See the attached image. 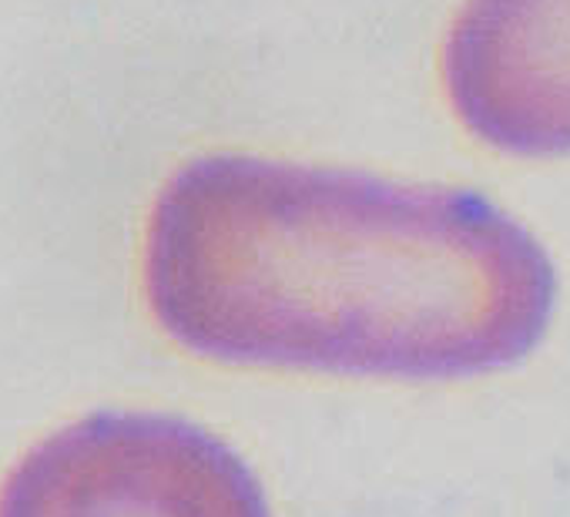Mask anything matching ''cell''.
<instances>
[{
  "label": "cell",
  "instance_id": "1",
  "mask_svg": "<svg viewBox=\"0 0 570 517\" xmlns=\"http://www.w3.org/2000/svg\"><path fill=\"white\" fill-rule=\"evenodd\" d=\"M145 293L168 340L215 363L463 380L540 347L557 273L473 188L215 152L151 205Z\"/></svg>",
  "mask_w": 570,
  "mask_h": 517
},
{
  "label": "cell",
  "instance_id": "2",
  "mask_svg": "<svg viewBox=\"0 0 570 517\" xmlns=\"http://www.w3.org/2000/svg\"><path fill=\"white\" fill-rule=\"evenodd\" d=\"M0 517H272L252 467L212 430L148 410H95L31 447Z\"/></svg>",
  "mask_w": 570,
  "mask_h": 517
},
{
  "label": "cell",
  "instance_id": "3",
  "mask_svg": "<svg viewBox=\"0 0 570 517\" xmlns=\"http://www.w3.org/2000/svg\"><path fill=\"white\" fill-rule=\"evenodd\" d=\"M440 68L456 121L480 145L570 155V0H466Z\"/></svg>",
  "mask_w": 570,
  "mask_h": 517
}]
</instances>
